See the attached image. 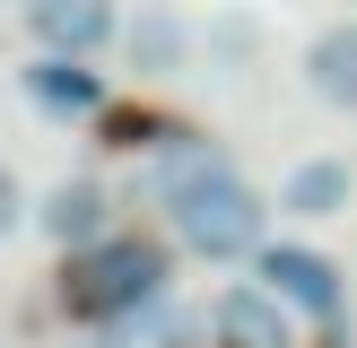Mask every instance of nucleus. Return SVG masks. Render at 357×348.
Returning <instances> with one entry per match:
<instances>
[{
    "instance_id": "obj_1",
    "label": "nucleus",
    "mask_w": 357,
    "mask_h": 348,
    "mask_svg": "<svg viewBox=\"0 0 357 348\" xmlns=\"http://www.w3.org/2000/svg\"><path fill=\"white\" fill-rule=\"evenodd\" d=\"M157 200H166L174 244L201 253V261H253L261 244H271V235H261V226H271V200H261V191L244 183L201 131H174V139H166Z\"/></svg>"
},
{
    "instance_id": "obj_2",
    "label": "nucleus",
    "mask_w": 357,
    "mask_h": 348,
    "mask_svg": "<svg viewBox=\"0 0 357 348\" xmlns=\"http://www.w3.org/2000/svg\"><path fill=\"white\" fill-rule=\"evenodd\" d=\"M166 287H174V261H166L157 235H105V244L61 261V305L79 322H105V331H122L149 305H166Z\"/></svg>"
},
{
    "instance_id": "obj_3",
    "label": "nucleus",
    "mask_w": 357,
    "mask_h": 348,
    "mask_svg": "<svg viewBox=\"0 0 357 348\" xmlns=\"http://www.w3.org/2000/svg\"><path fill=\"white\" fill-rule=\"evenodd\" d=\"M253 287L271 296L288 322H296V313L331 322V313H340V261L314 253V244H261V253H253Z\"/></svg>"
},
{
    "instance_id": "obj_4",
    "label": "nucleus",
    "mask_w": 357,
    "mask_h": 348,
    "mask_svg": "<svg viewBox=\"0 0 357 348\" xmlns=\"http://www.w3.org/2000/svg\"><path fill=\"white\" fill-rule=\"evenodd\" d=\"M26 35L44 61H87V52L122 44V9L114 0H26Z\"/></svg>"
},
{
    "instance_id": "obj_5",
    "label": "nucleus",
    "mask_w": 357,
    "mask_h": 348,
    "mask_svg": "<svg viewBox=\"0 0 357 348\" xmlns=\"http://www.w3.org/2000/svg\"><path fill=\"white\" fill-rule=\"evenodd\" d=\"M349 200H357V166L349 157H296L288 183H279V200H271V218L323 226V218H349Z\"/></svg>"
},
{
    "instance_id": "obj_6",
    "label": "nucleus",
    "mask_w": 357,
    "mask_h": 348,
    "mask_svg": "<svg viewBox=\"0 0 357 348\" xmlns=\"http://www.w3.org/2000/svg\"><path fill=\"white\" fill-rule=\"evenodd\" d=\"M105 209H114V191L96 183V174H70V183H52L44 200H35V226H44L52 244L70 253H87V244H105Z\"/></svg>"
},
{
    "instance_id": "obj_7",
    "label": "nucleus",
    "mask_w": 357,
    "mask_h": 348,
    "mask_svg": "<svg viewBox=\"0 0 357 348\" xmlns=\"http://www.w3.org/2000/svg\"><path fill=\"white\" fill-rule=\"evenodd\" d=\"M209 340L218 348H296V322L253 287V278H236V287L209 305Z\"/></svg>"
},
{
    "instance_id": "obj_8",
    "label": "nucleus",
    "mask_w": 357,
    "mask_h": 348,
    "mask_svg": "<svg viewBox=\"0 0 357 348\" xmlns=\"http://www.w3.org/2000/svg\"><path fill=\"white\" fill-rule=\"evenodd\" d=\"M17 87H26L35 113H61V122L105 113V104H114V96H105V70H87V61H44V52L17 70Z\"/></svg>"
},
{
    "instance_id": "obj_9",
    "label": "nucleus",
    "mask_w": 357,
    "mask_h": 348,
    "mask_svg": "<svg viewBox=\"0 0 357 348\" xmlns=\"http://www.w3.org/2000/svg\"><path fill=\"white\" fill-rule=\"evenodd\" d=\"M305 87L340 113H357V17H331L305 35Z\"/></svg>"
},
{
    "instance_id": "obj_10",
    "label": "nucleus",
    "mask_w": 357,
    "mask_h": 348,
    "mask_svg": "<svg viewBox=\"0 0 357 348\" xmlns=\"http://www.w3.org/2000/svg\"><path fill=\"white\" fill-rule=\"evenodd\" d=\"M122 52H131L139 79H166V70L192 61V26L174 9H139V17H122Z\"/></svg>"
},
{
    "instance_id": "obj_11",
    "label": "nucleus",
    "mask_w": 357,
    "mask_h": 348,
    "mask_svg": "<svg viewBox=\"0 0 357 348\" xmlns=\"http://www.w3.org/2000/svg\"><path fill=\"white\" fill-rule=\"evenodd\" d=\"M139 331H149V348H192V340H201V313H183V305H149V313H139Z\"/></svg>"
},
{
    "instance_id": "obj_12",
    "label": "nucleus",
    "mask_w": 357,
    "mask_h": 348,
    "mask_svg": "<svg viewBox=\"0 0 357 348\" xmlns=\"http://www.w3.org/2000/svg\"><path fill=\"white\" fill-rule=\"evenodd\" d=\"M209 44H218V61H253V52H261V26H253V17H218Z\"/></svg>"
},
{
    "instance_id": "obj_13",
    "label": "nucleus",
    "mask_w": 357,
    "mask_h": 348,
    "mask_svg": "<svg viewBox=\"0 0 357 348\" xmlns=\"http://www.w3.org/2000/svg\"><path fill=\"white\" fill-rule=\"evenodd\" d=\"M26 209H35V200H26V183H17V166L0 157V244H9L17 226H26Z\"/></svg>"
}]
</instances>
